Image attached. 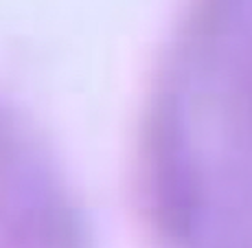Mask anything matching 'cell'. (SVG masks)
Returning <instances> with one entry per match:
<instances>
[{"mask_svg":"<svg viewBox=\"0 0 252 248\" xmlns=\"http://www.w3.org/2000/svg\"><path fill=\"white\" fill-rule=\"evenodd\" d=\"M149 248H252V0H182L134 154Z\"/></svg>","mask_w":252,"mask_h":248,"instance_id":"cell-1","label":"cell"},{"mask_svg":"<svg viewBox=\"0 0 252 248\" xmlns=\"http://www.w3.org/2000/svg\"><path fill=\"white\" fill-rule=\"evenodd\" d=\"M0 248H94L72 178L40 128L2 92Z\"/></svg>","mask_w":252,"mask_h":248,"instance_id":"cell-2","label":"cell"}]
</instances>
